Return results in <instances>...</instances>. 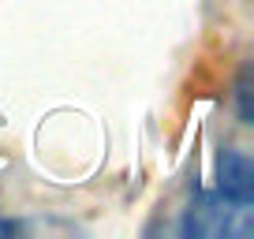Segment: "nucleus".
I'll return each mask as SVG.
<instances>
[{"label": "nucleus", "instance_id": "obj_1", "mask_svg": "<svg viewBox=\"0 0 254 239\" xmlns=\"http://www.w3.org/2000/svg\"><path fill=\"white\" fill-rule=\"evenodd\" d=\"M254 232V209L247 198L224 191H202L183 213V236L198 239H247Z\"/></svg>", "mask_w": 254, "mask_h": 239}, {"label": "nucleus", "instance_id": "obj_2", "mask_svg": "<svg viewBox=\"0 0 254 239\" xmlns=\"http://www.w3.org/2000/svg\"><path fill=\"white\" fill-rule=\"evenodd\" d=\"M217 191L254 202V165L243 150H224L217 157Z\"/></svg>", "mask_w": 254, "mask_h": 239}, {"label": "nucleus", "instance_id": "obj_3", "mask_svg": "<svg viewBox=\"0 0 254 239\" xmlns=\"http://www.w3.org/2000/svg\"><path fill=\"white\" fill-rule=\"evenodd\" d=\"M236 101H239V120L251 123V67H243L236 79Z\"/></svg>", "mask_w": 254, "mask_h": 239}]
</instances>
